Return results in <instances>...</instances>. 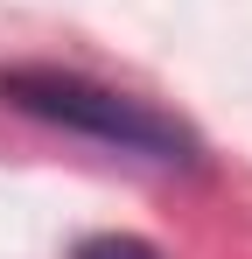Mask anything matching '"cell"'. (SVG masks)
Returning a JSON list of instances; mask_svg holds the SVG:
<instances>
[{
    "label": "cell",
    "mask_w": 252,
    "mask_h": 259,
    "mask_svg": "<svg viewBox=\"0 0 252 259\" xmlns=\"http://www.w3.org/2000/svg\"><path fill=\"white\" fill-rule=\"evenodd\" d=\"M0 105L35 119V126L70 133V140H91L105 154L147 161V168H203V140L189 119H175V112H161L119 84H98L84 70H63V63H7Z\"/></svg>",
    "instance_id": "1"
},
{
    "label": "cell",
    "mask_w": 252,
    "mask_h": 259,
    "mask_svg": "<svg viewBox=\"0 0 252 259\" xmlns=\"http://www.w3.org/2000/svg\"><path fill=\"white\" fill-rule=\"evenodd\" d=\"M70 259H161V245H147L133 231H91V238L70 245Z\"/></svg>",
    "instance_id": "2"
}]
</instances>
